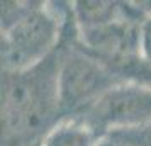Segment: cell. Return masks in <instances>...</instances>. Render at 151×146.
<instances>
[{
    "mask_svg": "<svg viewBox=\"0 0 151 146\" xmlns=\"http://www.w3.org/2000/svg\"><path fill=\"white\" fill-rule=\"evenodd\" d=\"M100 146H126V145H121V143H117V141H109V143H102Z\"/></svg>",
    "mask_w": 151,
    "mask_h": 146,
    "instance_id": "9",
    "label": "cell"
},
{
    "mask_svg": "<svg viewBox=\"0 0 151 146\" xmlns=\"http://www.w3.org/2000/svg\"><path fill=\"white\" fill-rule=\"evenodd\" d=\"M143 49L146 58L151 61V22H148L143 29Z\"/></svg>",
    "mask_w": 151,
    "mask_h": 146,
    "instance_id": "8",
    "label": "cell"
},
{
    "mask_svg": "<svg viewBox=\"0 0 151 146\" xmlns=\"http://www.w3.org/2000/svg\"><path fill=\"white\" fill-rule=\"evenodd\" d=\"M48 146H88V136L80 129H63L49 139Z\"/></svg>",
    "mask_w": 151,
    "mask_h": 146,
    "instance_id": "7",
    "label": "cell"
},
{
    "mask_svg": "<svg viewBox=\"0 0 151 146\" xmlns=\"http://www.w3.org/2000/svg\"><path fill=\"white\" fill-rule=\"evenodd\" d=\"M58 93V78L46 66L7 82L2 117L5 131L12 136L36 131L49 117Z\"/></svg>",
    "mask_w": 151,
    "mask_h": 146,
    "instance_id": "1",
    "label": "cell"
},
{
    "mask_svg": "<svg viewBox=\"0 0 151 146\" xmlns=\"http://www.w3.org/2000/svg\"><path fill=\"white\" fill-rule=\"evenodd\" d=\"M109 85V73L99 65L83 56H70L58 77L60 102L68 109L78 107L99 95Z\"/></svg>",
    "mask_w": 151,
    "mask_h": 146,
    "instance_id": "3",
    "label": "cell"
},
{
    "mask_svg": "<svg viewBox=\"0 0 151 146\" xmlns=\"http://www.w3.org/2000/svg\"><path fill=\"white\" fill-rule=\"evenodd\" d=\"M88 44L109 60H124L134 51L137 34L126 24H102L93 26L87 34Z\"/></svg>",
    "mask_w": 151,
    "mask_h": 146,
    "instance_id": "5",
    "label": "cell"
},
{
    "mask_svg": "<svg viewBox=\"0 0 151 146\" xmlns=\"http://www.w3.org/2000/svg\"><path fill=\"white\" fill-rule=\"evenodd\" d=\"M55 39V22L41 12L21 17L9 29L4 41V58L12 68L26 66L41 58Z\"/></svg>",
    "mask_w": 151,
    "mask_h": 146,
    "instance_id": "2",
    "label": "cell"
},
{
    "mask_svg": "<svg viewBox=\"0 0 151 146\" xmlns=\"http://www.w3.org/2000/svg\"><path fill=\"white\" fill-rule=\"evenodd\" d=\"M95 122L109 124H136L151 121V90L144 88H117L105 93L92 111Z\"/></svg>",
    "mask_w": 151,
    "mask_h": 146,
    "instance_id": "4",
    "label": "cell"
},
{
    "mask_svg": "<svg viewBox=\"0 0 151 146\" xmlns=\"http://www.w3.org/2000/svg\"><path fill=\"white\" fill-rule=\"evenodd\" d=\"M112 139L126 146H151V121L139 127H124L114 132Z\"/></svg>",
    "mask_w": 151,
    "mask_h": 146,
    "instance_id": "6",
    "label": "cell"
}]
</instances>
